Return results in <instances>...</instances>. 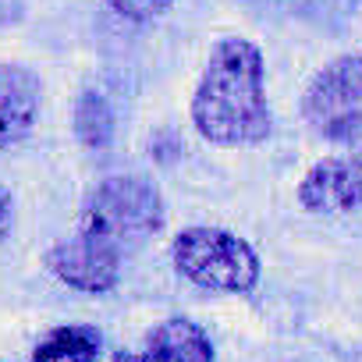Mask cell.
Returning <instances> with one entry per match:
<instances>
[{
    "instance_id": "obj_8",
    "label": "cell",
    "mask_w": 362,
    "mask_h": 362,
    "mask_svg": "<svg viewBox=\"0 0 362 362\" xmlns=\"http://www.w3.org/2000/svg\"><path fill=\"white\" fill-rule=\"evenodd\" d=\"M75 135L93 153H103L114 139V110L96 89H86L75 103Z\"/></svg>"
},
{
    "instance_id": "obj_3",
    "label": "cell",
    "mask_w": 362,
    "mask_h": 362,
    "mask_svg": "<svg viewBox=\"0 0 362 362\" xmlns=\"http://www.w3.org/2000/svg\"><path fill=\"white\" fill-rule=\"evenodd\" d=\"M174 267L181 277L206 291H249L259 281V259L231 231L221 228H189L174 238Z\"/></svg>"
},
{
    "instance_id": "obj_4",
    "label": "cell",
    "mask_w": 362,
    "mask_h": 362,
    "mask_svg": "<svg viewBox=\"0 0 362 362\" xmlns=\"http://www.w3.org/2000/svg\"><path fill=\"white\" fill-rule=\"evenodd\" d=\"M302 110L316 132L341 139L355 117H362V54L330 61L305 89Z\"/></svg>"
},
{
    "instance_id": "obj_6",
    "label": "cell",
    "mask_w": 362,
    "mask_h": 362,
    "mask_svg": "<svg viewBox=\"0 0 362 362\" xmlns=\"http://www.w3.org/2000/svg\"><path fill=\"white\" fill-rule=\"evenodd\" d=\"M43 78L25 64H0V153L18 146L40 117Z\"/></svg>"
},
{
    "instance_id": "obj_11",
    "label": "cell",
    "mask_w": 362,
    "mask_h": 362,
    "mask_svg": "<svg viewBox=\"0 0 362 362\" xmlns=\"http://www.w3.org/2000/svg\"><path fill=\"white\" fill-rule=\"evenodd\" d=\"M337 142L348 146V156H341V160H344V167H348V174L355 181V189L362 192V117H355Z\"/></svg>"
},
{
    "instance_id": "obj_12",
    "label": "cell",
    "mask_w": 362,
    "mask_h": 362,
    "mask_svg": "<svg viewBox=\"0 0 362 362\" xmlns=\"http://www.w3.org/2000/svg\"><path fill=\"white\" fill-rule=\"evenodd\" d=\"M15 228V192L8 185H0V242H4Z\"/></svg>"
},
{
    "instance_id": "obj_1",
    "label": "cell",
    "mask_w": 362,
    "mask_h": 362,
    "mask_svg": "<svg viewBox=\"0 0 362 362\" xmlns=\"http://www.w3.org/2000/svg\"><path fill=\"white\" fill-rule=\"evenodd\" d=\"M192 124L214 146H256L270 135V107L263 82V54L242 36H228L210 50L192 96Z\"/></svg>"
},
{
    "instance_id": "obj_2",
    "label": "cell",
    "mask_w": 362,
    "mask_h": 362,
    "mask_svg": "<svg viewBox=\"0 0 362 362\" xmlns=\"http://www.w3.org/2000/svg\"><path fill=\"white\" fill-rule=\"evenodd\" d=\"M163 224V196L153 181L124 174V177H107L89 192L78 221V235L107 245L114 252L139 245Z\"/></svg>"
},
{
    "instance_id": "obj_13",
    "label": "cell",
    "mask_w": 362,
    "mask_h": 362,
    "mask_svg": "<svg viewBox=\"0 0 362 362\" xmlns=\"http://www.w3.org/2000/svg\"><path fill=\"white\" fill-rule=\"evenodd\" d=\"M114 362H156V358H153L149 351H146V355H135V351H124V355H117Z\"/></svg>"
},
{
    "instance_id": "obj_7",
    "label": "cell",
    "mask_w": 362,
    "mask_h": 362,
    "mask_svg": "<svg viewBox=\"0 0 362 362\" xmlns=\"http://www.w3.org/2000/svg\"><path fill=\"white\" fill-rule=\"evenodd\" d=\"M149 355L156 362H210V337L189 320H167L149 337Z\"/></svg>"
},
{
    "instance_id": "obj_10",
    "label": "cell",
    "mask_w": 362,
    "mask_h": 362,
    "mask_svg": "<svg viewBox=\"0 0 362 362\" xmlns=\"http://www.w3.org/2000/svg\"><path fill=\"white\" fill-rule=\"evenodd\" d=\"M107 8L128 22H156L163 18L170 8H174V0H107Z\"/></svg>"
},
{
    "instance_id": "obj_5",
    "label": "cell",
    "mask_w": 362,
    "mask_h": 362,
    "mask_svg": "<svg viewBox=\"0 0 362 362\" xmlns=\"http://www.w3.org/2000/svg\"><path fill=\"white\" fill-rule=\"evenodd\" d=\"M47 267L54 277H61L68 288H78V291H110L117 284V270H121V252L107 249V245H96L89 238H71V242H61L47 252Z\"/></svg>"
},
{
    "instance_id": "obj_9",
    "label": "cell",
    "mask_w": 362,
    "mask_h": 362,
    "mask_svg": "<svg viewBox=\"0 0 362 362\" xmlns=\"http://www.w3.org/2000/svg\"><path fill=\"white\" fill-rule=\"evenodd\" d=\"M100 351V334L89 327H61L40 348L33 362H93Z\"/></svg>"
}]
</instances>
